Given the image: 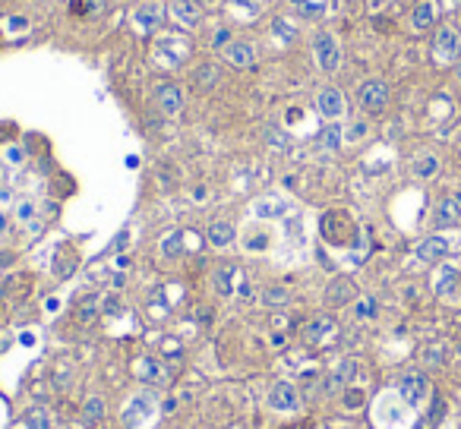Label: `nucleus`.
I'll use <instances>...</instances> for the list:
<instances>
[{
    "label": "nucleus",
    "instance_id": "33",
    "mask_svg": "<svg viewBox=\"0 0 461 429\" xmlns=\"http://www.w3.org/2000/svg\"><path fill=\"white\" fill-rule=\"evenodd\" d=\"M354 316L357 319H373L376 316V300H373V297H361L354 306Z\"/></svg>",
    "mask_w": 461,
    "mask_h": 429
},
{
    "label": "nucleus",
    "instance_id": "10",
    "mask_svg": "<svg viewBox=\"0 0 461 429\" xmlns=\"http://www.w3.org/2000/svg\"><path fill=\"white\" fill-rule=\"evenodd\" d=\"M354 297H357V288H354V281H351V278H335V281L325 288V306H332V310L348 306Z\"/></svg>",
    "mask_w": 461,
    "mask_h": 429
},
{
    "label": "nucleus",
    "instance_id": "29",
    "mask_svg": "<svg viewBox=\"0 0 461 429\" xmlns=\"http://www.w3.org/2000/svg\"><path fill=\"white\" fill-rule=\"evenodd\" d=\"M35 212H38V208H35V202H32V199H19L16 202V221L32 224V221H35Z\"/></svg>",
    "mask_w": 461,
    "mask_h": 429
},
{
    "label": "nucleus",
    "instance_id": "26",
    "mask_svg": "<svg viewBox=\"0 0 461 429\" xmlns=\"http://www.w3.org/2000/svg\"><path fill=\"white\" fill-rule=\"evenodd\" d=\"M25 426L29 429H51V413H47V407H29V411H25Z\"/></svg>",
    "mask_w": 461,
    "mask_h": 429
},
{
    "label": "nucleus",
    "instance_id": "8",
    "mask_svg": "<svg viewBox=\"0 0 461 429\" xmlns=\"http://www.w3.org/2000/svg\"><path fill=\"white\" fill-rule=\"evenodd\" d=\"M155 105L161 107V114H168V117H174V114L184 111V88L177 83H161L155 88Z\"/></svg>",
    "mask_w": 461,
    "mask_h": 429
},
{
    "label": "nucleus",
    "instance_id": "7",
    "mask_svg": "<svg viewBox=\"0 0 461 429\" xmlns=\"http://www.w3.org/2000/svg\"><path fill=\"white\" fill-rule=\"evenodd\" d=\"M168 16H171L180 29H196L202 13H199V4H196V0H168Z\"/></svg>",
    "mask_w": 461,
    "mask_h": 429
},
{
    "label": "nucleus",
    "instance_id": "22",
    "mask_svg": "<svg viewBox=\"0 0 461 429\" xmlns=\"http://www.w3.org/2000/svg\"><path fill=\"white\" fill-rule=\"evenodd\" d=\"M259 300H262V306H269V310H281V306L291 303V290L281 288V284H272V288L262 290Z\"/></svg>",
    "mask_w": 461,
    "mask_h": 429
},
{
    "label": "nucleus",
    "instance_id": "32",
    "mask_svg": "<svg viewBox=\"0 0 461 429\" xmlns=\"http://www.w3.org/2000/svg\"><path fill=\"white\" fill-rule=\"evenodd\" d=\"M256 215L259 218H278V215H284V206L281 202H272V199H262L259 206H256Z\"/></svg>",
    "mask_w": 461,
    "mask_h": 429
},
{
    "label": "nucleus",
    "instance_id": "35",
    "mask_svg": "<svg viewBox=\"0 0 461 429\" xmlns=\"http://www.w3.org/2000/svg\"><path fill=\"white\" fill-rule=\"evenodd\" d=\"M269 142H272V146H278V148H288V139H284L281 133H269Z\"/></svg>",
    "mask_w": 461,
    "mask_h": 429
},
{
    "label": "nucleus",
    "instance_id": "21",
    "mask_svg": "<svg viewBox=\"0 0 461 429\" xmlns=\"http://www.w3.org/2000/svg\"><path fill=\"white\" fill-rule=\"evenodd\" d=\"M411 29L414 32L433 29V4L430 0H420V4L414 6V13H411Z\"/></svg>",
    "mask_w": 461,
    "mask_h": 429
},
{
    "label": "nucleus",
    "instance_id": "28",
    "mask_svg": "<svg viewBox=\"0 0 461 429\" xmlns=\"http://www.w3.org/2000/svg\"><path fill=\"white\" fill-rule=\"evenodd\" d=\"M98 310H101L98 294H89L83 303H79V319H83V322H92V319L98 316Z\"/></svg>",
    "mask_w": 461,
    "mask_h": 429
},
{
    "label": "nucleus",
    "instance_id": "39",
    "mask_svg": "<svg viewBox=\"0 0 461 429\" xmlns=\"http://www.w3.org/2000/svg\"><path fill=\"white\" fill-rule=\"evenodd\" d=\"M455 79H458V86H461V60L455 64Z\"/></svg>",
    "mask_w": 461,
    "mask_h": 429
},
{
    "label": "nucleus",
    "instance_id": "25",
    "mask_svg": "<svg viewBox=\"0 0 461 429\" xmlns=\"http://www.w3.org/2000/svg\"><path fill=\"white\" fill-rule=\"evenodd\" d=\"M322 148H329V152H338L342 148V142H344V129L338 127V124H329L322 129Z\"/></svg>",
    "mask_w": 461,
    "mask_h": 429
},
{
    "label": "nucleus",
    "instance_id": "34",
    "mask_svg": "<svg viewBox=\"0 0 461 429\" xmlns=\"http://www.w3.org/2000/svg\"><path fill=\"white\" fill-rule=\"evenodd\" d=\"M184 234H171V237H165V256H180L184 253Z\"/></svg>",
    "mask_w": 461,
    "mask_h": 429
},
{
    "label": "nucleus",
    "instance_id": "4",
    "mask_svg": "<svg viewBox=\"0 0 461 429\" xmlns=\"http://www.w3.org/2000/svg\"><path fill=\"white\" fill-rule=\"evenodd\" d=\"M357 105L367 114H383L389 107V86L383 79H367L361 86V92H357Z\"/></svg>",
    "mask_w": 461,
    "mask_h": 429
},
{
    "label": "nucleus",
    "instance_id": "12",
    "mask_svg": "<svg viewBox=\"0 0 461 429\" xmlns=\"http://www.w3.org/2000/svg\"><path fill=\"white\" fill-rule=\"evenodd\" d=\"M414 256L420 259V262H443V259L449 256V240L439 237V234L424 237V240L414 247Z\"/></svg>",
    "mask_w": 461,
    "mask_h": 429
},
{
    "label": "nucleus",
    "instance_id": "13",
    "mask_svg": "<svg viewBox=\"0 0 461 429\" xmlns=\"http://www.w3.org/2000/svg\"><path fill=\"white\" fill-rule=\"evenodd\" d=\"M458 221H461V193L439 199L436 212H433V224H436V228H452V224H458Z\"/></svg>",
    "mask_w": 461,
    "mask_h": 429
},
{
    "label": "nucleus",
    "instance_id": "40",
    "mask_svg": "<svg viewBox=\"0 0 461 429\" xmlns=\"http://www.w3.org/2000/svg\"><path fill=\"white\" fill-rule=\"evenodd\" d=\"M461 4V0H445V6H458Z\"/></svg>",
    "mask_w": 461,
    "mask_h": 429
},
{
    "label": "nucleus",
    "instance_id": "14",
    "mask_svg": "<svg viewBox=\"0 0 461 429\" xmlns=\"http://www.w3.org/2000/svg\"><path fill=\"white\" fill-rule=\"evenodd\" d=\"M206 240L212 243L215 249L230 247V243L237 240V228H234V221H228V218H215V221L209 224V230H206Z\"/></svg>",
    "mask_w": 461,
    "mask_h": 429
},
{
    "label": "nucleus",
    "instance_id": "31",
    "mask_svg": "<svg viewBox=\"0 0 461 429\" xmlns=\"http://www.w3.org/2000/svg\"><path fill=\"white\" fill-rule=\"evenodd\" d=\"M363 401H367V394L361 392V388H344V407L348 411H357V407H363Z\"/></svg>",
    "mask_w": 461,
    "mask_h": 429
},
{
    "label": "nucleus",
    "instance_id": "23",
    "mask_svg": "<svg viewBox=\"0 0 461 429\" xmlns=\"http://www.w3.org/2000/svg\"><path fill=\"white\" fill-rule=\"evenodd\" d=\"M455 288H458V269L445 265V269L439 271V278H436V294L439 297H452L455 294Z\"/></svg>",
    "mask_w": 461,
    "mask_h": 429
},
{
    "label": "nucleus",
    "instance_id": "6",
    "mask_svg": "<svg viewBox=\"0 0 461 429\" xmlns=\"http://www.w3.org/2000/svg\"><path fill=\"white\" fill-rule=\"evenodd\" d=\"M269 407L281 413H294L300 407V392H297L291 382H275L269 388Z\"/></svg>",
    "mask_w": 461,
    "mask_h": 429
},
{
    "label": "nucleus",
    "instance_id": "3",
    "mask_svg": "<svg viewBox=\"0 0 461 429\" xmlns=\"http://www.w3.org/2000/svg\"><path fill=\"white\" fill-rule=\"evenodd\" d=\"M433 60L443 66L449 64H458L461 60V35L455 25H443L436 32V42H433Z\"/></svg>",
    "mask_w": 461,
    "mask_h": 429
},
{
    "label": "nucleus",
    "instance_id": "20",
    "mask_svg": "<svg viewBox=\"0 0 461 429\" xmlns=\"http://www.w3.org/2000/svg\"><path fill=\"white\" fill-rule=\"evenodd\" d=\"M101 420H105V398H101V394H89L83 404V423L95 426V423H101Z\"/></svg>",
    "mask_w": 461,
    "mask_h": 429
},
{
    "label": "nucleus",
    "instance_id": "11",
    "mask_svg": "<svg viewBox=\"0 0 461 429\" xmlns=\"http://www.w3.org/2000/svg\"><path fill=\"white\" fill-rule=\"evenodd\" d=\"M161 23H165V6L161 4H142L133 13V25L139 32H158Z\"/></svg>",
    "mask_w": 461,
    "mask_h": 429
},
{
    "label": "nucleus",
    "instance_id": "19",
    "mask_svg": "<svg viewBox=\"0 0 461 429\" xmlns=\"http://www.w3.org/2000/svg\"><path fill=\"white\" fill-rule=\"evenodd\" d=\"M139 379H142V382H148V385H165V382H168V366L161 363V360L148 357L146 363H142Z\"/></svg>",
    "mask_w": 461,
    "mask_h": 429
},
{
    "label": "nucleus",
    "instance_id": "17",
    "mask_svg": "<svg viewBox=\"0 0 461 429\" xmlns=\"http://www.w3.org/2000/svg\"><path fill=\"white\" fill-rule=\"evenodd\" d=\"M155 413V398L152 394H139V398H133V404H130V411H127V426H136V420L139 417H152Z\"/></svg>",
    "mask_w": 461,
    "mask_h": 429
},
{
    "label": "nucleus",
    "instance_id": "5",
    "mask_svg": "<svg viewBox=\"0 0 461 429\" xmlns=\"http://www.w3.org/2000/svg\"><path fill=\"white\" fill-rule=\"evenodd\" d=\"M344 107H348V101H344L342 88H335V86L320 88V95H316V111H320L325 120H338L344 114Z\"/></svg>",
    "mask_w": 461,
    "mask_h": 429
},
{
    "label": "nucleus",
    "instance_id": "37",
    "mask_svg": "<svg viewBox=\"0 0 461 429\" xmlns=\"http://www.w3.org/2000/svg\"><path fill=\"white\" fill-rule=\"evenodd\" d=\"M161 411H165V413L177 411V398H168V401H165V407H161Z\"/></svg>",
    "mask_w": 461,
    "mask_h": 429
},
{
    "label": "nucleus",
    "instance_id": "18",
    "mask_svg": "<svg viewBox=\"0 0 461 429\" xmlns=\"http://www.w3.org/2000/svg\"><path fill=\"white\" fill-rule=\"evenodd\" d=\"M411 171H414L417 180H433V177L439 174V158L436 155H430V152L417 155V158L411 161Z\"/></svg>",
    "mask_w": 461,
    "mask_h": 429
},
{
    "label": "nucleus",
    "instance_id": "30",
    "mask_svg": "<svg viewBox=\"0 0 461 429\" xmlns=\"http://www.w3.org/2000/svg\"><path fill=\"white\" fill-rule=\"evenodd\" d=\"M367 133H370V124H367V120H354V124L344 129V142H361Z\"/></svg>",
    "mask_w": 461,
    "mask_h": 429
},
{
    "label": "nucleus",
    "instance_id": "2",
    "mask_svg": "<svg viewBox=\"0 0 461 429\" xmlns=\"http://www.w3.org/2000/svg\"><path fill=\"white\" fill-rule=\"evenodd\" d=\"M430 392H433L430 376L420 372V370H408V372H402V379H398V394H402L404 404H411V407L424 404V401L430 398Z\"/></svg>",
    "mask_w": 461,
    "mask_h": 429
},
{
    "label": "nucleus",
    "instance_id": "9",
    "mask_svg": "<svg viewBox=\"0 0 461 429\" xmlns=\"http://www.w3.org/2000/svg\"><path fill=\"white\" fill-rule=\"evenodd\" d=\"M225 60L237 70H250V66H256V47L243 38H234L225 45Z\"/></svg>",
    "mask_w": 461,
    "mask_h": 429
},
{
    "label": "nucleus",
    "instance_id": "1",
    "mask_svg": "<svg viewBox=\"0 0 461 429\" xmlns=\"http://www.w3.org/2000/svg\"><path fill=\"white\" fill-rule=\"evenodd\" d=\"M313 60L322 73H335L342 66V45H338V38L332 32L320 29L313 35Z\"/></svg>",
    "mask_w": 461,
    "mask_h": 429
},
{
    "label": "nucleus",
    "instance_id": "38",
    "mask_svg": "<svg viewBox=\"0 0 461 429\" xmlns=\"http://www.w3.org/2000/svg\"><path fill=\"white\" fill-rule=\"evenodd\" d=\"M6 228H10V218H6V212H0V234H6Z\"/></svg>",
    "mask_w": 461,
    "mask_h": 429
},
{
    "label": "nucleus",
    "instance_id": "36",
    "mask_svg": "<svg viewBox=\"0 0 461 429\" xmlns=\"http://www.w3.org/2000/svg\"><path fill=\"white\" fill-rule=\"evenodd\" d=\"M228 42H234V38L228 35V29H225V32H218V35H215V45H228Z\"/></svg>",
    "mask_w": 461,
    "mask_h": 429
},
{
    "label": "nucleus",
    "instance_id": "27",
    "mask_svg": "<svg viewBox=\"0 0 461 429\" xmlns=\"http://www.w3.org/2000/svg\"><path fill=\"white\" fill-rule=\"evenodd\" d=\"M420 357H424L426 366H443L445 363V344H426Z\"/></svg>",
    "mask_w": 461,
    "mask_h": 429
},
{
    "label": "nucleus",
    "instance_id": "16",
    "mask_svg": "<svg viewBox=\"0 0 461 429\" xmlns=\"http://www.w3.org/2000/svg\"><path fill=\"white\" fill-rule=\"evenodd\" d=\"M221 83V66L218 64H199L193 70V88L196 92H212Z\"/></svg>",
    "mask_w": 461,
    "mask_h": 429
},
{
    "label": "nucleus",
    "instance_id": "24",
    "mask_svg": "<svg viewBox=\"0 0 461 429\" xmlns=\"http://www.w3.org/2000/svg\"><path fill=\"white\" fill-rule=\"evenodd\" d=\"M240 275V271L234 269V265H228V269H218L215 271V290H218L221 297H230L234 294V278Z\"/></svg>",
    "mask_w": 461,
    "mask_h": 429
},
{
    "label": "nucleus",
    "instance_id": "41",
    "mask_svg": "<svg viewBox=\"0 0 461 429\" xmlns=\"http://www.w3.org/2000/svg\"><path fill=\"white\" fill-rule=\"evenodd\" d=\"M458 142H461V139H458Z\"/></svg>",
    "mask_w": 461,
    "mask_h": 429
},
{
    "label": "nucleus",
    "instance_id": "15",
    "mask_svg": "<svg viewBox=\"0 0 461 429\" xmlns=\"http://www.w3.org/2000/svg\"><path fill=\"white\" fill-rule=\"evenodd\" d=\"M335 335V319L332 316H316L307 322V329H303V338H307L310 344H322L325 338Z\"/></svg>",
    "mask_w": 461,
    "mask_h": 429
}]
</instances>
